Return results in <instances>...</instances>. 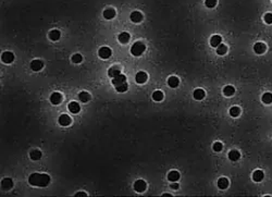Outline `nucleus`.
<instances>
[{
    "mask_svg": "<svg viewBox=\"0 0 272 197\" xmlns=\"http://www.w3.org/2000/svg\"><path fill=\"white\" fill-rule=\"evenodd\" d=\"M49 99H50V103H52V105H59V103L62 101L63 97H62V95L60 94V93L54 92V94H51V96H50Z\"/></svg>",
    "mask_w": 272,
    "mask_h": 197,
    "instance_id": "0eeeda50",
    "label": "nucleus"
},
{
    "mask_svg": "<svg viewBox=\"0 0 272 197\" xmlns=\"http://www.w3.org/2000/svg\"><path fill=\"white\" fill-rule=\"evenodd\" d=\"M75 196H76V197H80V196L86 197V196H87V194H86V193H83V192H81V193H77V194H75Z\"/></svg>",
    "mask_w": 272,
    "mask_h": 197,
    "instance_id": "4c0bfd02",
    "label": "nucleus"
},
{
    "mask_svg": "<svg viewBox=\"0 0 272 197\" xmlns=\"http://www.w3.org/2000/svg\"><path fill=\"white\" fill-rule=\"evenodd\" d=\"M229 159L232 161H237L241 158V154H239L237 150H231V152H229Z\"/></svg>",
    "mask_w": 272,
    "mask_h": 197,
    "instance_id": "393cba45",
    "label": "nucleus"
},
{
    "mask_svg": "<svg viewBox=\"0 0 272 197\" xmlns=\"http://www.w3.org/2000/svg\"><path fill=\"white\" fill-rule=\"evenodd\" d=\"M153 99L155 101H161L163 99V93L161 90H156L153 94Z\"/></svg>",
    "mask_w": 272,
    "mask_h": 197,
    "instance_id": "c85d7f7f",
    "label": "nucleus"
},
{
    "mask_svg": "<svg viewBox=\"0 0 272 197\" xmlns=\"http://www.w3.org/2000/svg\"><path fill=\"white\" fill-rule=\"evenodd\" d=\"M264 20L267 24H272V13H266L264 17Z\"/></svg>",
    "mask_w": 272,
    "mask_h": 197,
    "instance_id": "c9c22d12",
    "label": "nucleus"
},
{
    "mask_svg": "<svg viewBox=\"0 0 272 197\" xmlns=\"http://www.w3.org/2000/svg\"><path fill=\"white\" fill-rule=\"evenodd\" d=\"M180 84V80L176 78V76H170L169 80H168V85L172 88H175V87L179 86Z\"/></svg>",
    "mask_w": 272,
    "mask_h": 197,
    "instance_id": "a211bd4d",
    "label": "nucleus"
},
{
    "mask_svg": "<svg viewBox=\"0 0 272 197\" xmlns=\"http://www.w3.org/2000/svg\"><path fill=\"white\" fill-rule=\"evenodd\" d=\"M118 41H119L121 44H126V43H128V41H130V34L126 33V32H122V33L118 36Z\"/></svg>",
    "mask_w": 272,
    "mask_h": 197,
    "instance_id": "f3484780",
    "label": "nucleus"
},
{
    "mask_svg": "<svg viewBox=\"0 0 272 197\" xmlns=\"http://www.w3.org/2000/svg\"><path fill=\"white\" fill-rule=\"evenodd\" d=\"M145 50H146V46H145L144 43H142V41H136V43L133 44L132 48H131V54H132L133 56H135V57H139V56L143 54V52H144Z\"/></svg>",
    "mask_w": 272,
    "mask_h": 197,
    "instance_id": "f03ea898",
    "label": "nucleus"
},
{
    "mask_svg": "<svg viewBox=\"0 0 272 197\" xmlns=\"http://www.w3.org/2000/svg\"><path fill=\"white\" fill-rule=\"evenodd\" d=\"M120 74H121V70H120L119 66H111V68L108 70V75L112 78L120 75Z\"/></svg>",
    "mask_w": 272,
    "mask_h": 197,
    "instance_id": "2eb2a0df",
    "label": "nucleus"
},
{
    "mask_svg": "<svg viewBox=\"0 0 272 197\" xmlns=\"http://www.w3.org/2000/svg\"><path fill=\"white\" fill-rule=\"evenodd\" d=\"M60 37H61V33L59 32L58 29H52V31H50L49 33V38L51 39V41H59L60 39Z\"/></svg>",
    "mask_w": 272,
    "mask_h": 197,
    "instance_id": "aec40b11",
    "label": "nucleus"
},
{
    "mask_svg": "<svg viewBox=\"0 0 272 197\" xmlns=\"http://www.w3.org/2000/svg\"><path fill=\"white\" fill-rule=\"evenodd\" d=\"M234 93H235V88L233 86H231V85H227V86H225L223 88V94L225 95V96H227V97L233 96Z\"/></svg>",
    "mask_w": 272,
    "mask_h": 197,
    "instance_id": "bb28decb",
    "label": "nucleus"
},
{
    "mask_svg": "<svg viewBox=\"0 0 272 197\" xmlns=\"http://www.w3.org/2000/svg\"><path fill=\"white\" fill-rule=\"evenodd\" d=\"M29 183L33 186L46 187L50 183V177L46 173H32L29 177Z\"/></svg>",
    "mask_w": 272,
    "mask_h": 197,
    "instance_id": "f257e3e1",
    "label": "nucleus"
},
{
    "mask_svg": "<svg viewBox=\"0 0 272 197\" xmlns=\"http://www.w3.org/2000/svg\"><path fill=\"white\" fill-rule=\"evenodd\" d=\"M221 41H222L221 36H219V35H213L210 39V44L212 47H216V48H217V47L221 44Z\"/></svg>",
    "mask_w": 272,
    "mask_h": 197,
    "instance_id": "6ab92c4d",
    "label": "nucleus"
},
{
    "mask_svg": "<svg viewBox=\"0 0 272 197\" xmlns=\"http://www.w3.org/2000/svg\"><path fill=\"white\" fill-rule=\"evenodd\" d=\"M205 4L207 8H213L217 4V0H205Z\"/></svg>",
    "mask_w": 272,
    "mask_h": 197,
    "instance_id": "f704fd0d",
    "label": "nucleus"
},
{
    "mask_svg": "<svg viewBox=\"0 0 272 197\" xmlns=\"http://www.w3.org/2000/svg\"><path fill=\"white\" fill-rule=\"evenodd\" d=\"M262 101L264 103H272V94L271 93H264L262 96Z\"/></svg>",
    "mask_w": 272,
    "mask_h": 197,
    "instance_id": "473e14b6",
    "label": "nucleus"
},
{
    "mask_svg": "<svg viewBox=\"0 0 272 197\" xmlns=\"http://www.w3.org/2000/svg\"><path fill=\"white\" fill-rule=\"evenodd\" d=\"M230 115H231V117H233V118L239 117V115H241V109H239V107H232L231 109H230Z\"/></svg>",
    "mask_w": 272,
    "mask_h": 197,
    "instance_id": "2f4dec72",
    "label": "nucleus"
},
{
    "mask_svg": "<svg viewBox=\"0 0 272 197\" xmlns=\"http://www.w3.org/2000/svg\"><path fill=\"white\" fill-rule=\"evenodd\" d=\"M147 80H148V75H147V73L144 72V71H140V72H138V73L136 74L135 81L137 84H144V83L147 82Z\"/></svg>",
    "mask_w": 272,
    "mask_h": 197,
    "instance_id": "423d86ee",
    "label": "nucleus"
},
{
    "mask_svg": "<svg viewBox=\"0 0 272 197\" xmlns=\"http://www.w3.org/2000/svg\"><path fill=\"white\" fill-rule=\"evenodd\" d=\"M78 99H80L82 103H87V101H89V99H91V95L88 94L87 92H81V93L78 94Z\"/></svg>",
    "mask_w": 272,
    "mask_h": 197,
    "instance_id": "a878e982",
    "label": "nucleus"
},
{
    "mask_svg": "<svg viewBox=\"0 0 272 197\" xmlns=\"http://www.w3.org/2000/svg\"><path fill=\"white\" fill-rule=\"evenodd\" d=\"M71 122H72V120L68 115H61L59 117V124L62 126H68L71 124Z\"/></svg>",
    "mask_w": 272,
    "mask_h": 197,
    "instance_id": "6e6552de",
    "label": "nucleus"
},
{
    "mask_svg": "<svg viewBox=\"0 0 272 197\" xmlns=\"http://www.w3.org/2000/svg\"><path fill=\"white\" fill-rule=\"evenodd\" d=\"M171 189H179V184H177V183H172V184H171Z\"/></svg>",
    "mask_w": 272,
    "mask_h": 197,
    "instance_id": "58836bf2",
    "label": "nucleus"
},
{
    "mask_svg": "<svg viewBox=\"0 0 272 197\" xmlns=\"http://www.w3.org/2000/svg\"><path fill=\"white\" fill-rule=\"evenodd\" d=\"M266 49H267V47H266V45H264V43H257V44H255V46H254V50H255L256 54H264V51H266Z\"/></svg>",
    "mask_w": 272,
    "mask_h": 197,
    "instance_id": "4468645a",
    "label": "nucleus"
},
{
    "mask_svg": "<svg viewBox=\"0 0 272 197\" xmlns=\"http://www.w3.org/2000/svg\"><path fill=\"white\" fill-rule=\"evenodd\" d=\"M168 179L171 182H176L180 179V173L177 171H170L169 174H168Z\"/></svg>",
    "mask_w": 272,
    "mask_h": 197,
    "instance_id": "cd10ccee",
    "label": "nucleus"
},
{
    "mask_svg": "<svg viewBox=\"0 0 272 197\" xmlns=\"http://www.w3.org/2000/svg\"><path fill=\"white\" fill-rule=\"evenodd\" d=\"M131 20L134 22V23H139L143 21V14L139 12V11H134V12L131 14Z\"/></svg>",
    "mask_w": 272,
    "mask_h": 197,
    "instance_id": "dca6fc26",
    "label": "nucleus"
},
{
    "mask_svg": "<svg viewBox=\"0 0 272 197\" xmlns=\"http://www.w3.org/2000/svg\"><path fill=\"white\" fill-rule=\"evenodd\" d=\"M1 61L3 63H7V64L12 63L14 61V54L11 51H4L3 54H1Z\"/></svg>",
    "mask_w": 272,
    "mask_h": 197,
    "instance_id": "7ed1b4c3",
    "label": "nucleus"
},
{
    "mask_svg": "<svg viewBox=\"0 0 272 197\" xmlns=\"http://www.w3.org/2000/svg\"><path fill=\"white\" fill-rule=\"evenodd\" d=\"M222 148H223V146L220 142H217V143L213 144V150L214 152H221V150H222Z\"/></svg>",
    "mask_w": 272,
    "mask_h": 197,
    "instance_id": "e433bc0d",
    "label": "nucleus"
},
{
    "mask_svg": "<svg viewBox=\"0 0 272 197\" xmlns=\"http://www.w3.org/2000/svg\"><path fill=\"white\" fill-rule=\"evenodd\" d=\"M44 68V62L41 60H33L31 62V69L33 71H40Z\"/></svg>",
    "mask_w": 272,
    "mask_h": 197,
    "instance_id": "1a4fd4ad",
    "label": "nucleus"
},
{
    "mask_svg": "<svg viewBox=\"0 0 272 197\" xmlns=\"http://www.w3.org/2000/svg\"><path fill=\"white\" fill-rule=\"evenodd\" d=\"M12 186H13V182L11 179L6 177V179H3V180L1 181V187H2L4 191H9Z\"/></svg>",
    "mask_w": 272,
    "mask_h": 197,
    "instance_id": "f8f14e48",
    "label": "nucleus"
},
{
    "mask_svg": "<svg viewBox=\"0 0 272 197\" xmlns=\"http://www.w3.org/2000/svg\"><path fill=\"white\" fill-rule=\"evenodd\" d=\"M98 54L101 59H108V58L111 57L112 50L110 49L109 47H101V48L98 50Z\"/></svg>",
    "mask_w": 272,
    "mask_h": 197,
    "instance_id": "20e7f679",
    "label": "nucleus"
},
{
    "mask_svg": "<svg viewBox=\"0 0 272 197\" xmlns=\"http://www.w3.org/2000/svg\"><path fill=\"white\" fill-rule=\"evenodd\" d=\"M125 82H126V76L123 75V74H120V75L112 78V84H113L114 86L121 85V84H123V83H125Z\"/></svg>",
    "mask_w": 272,
    "mask_h": 197,
    "instance_id": "9d476101",
    "label": "nucleus"
},
{
    "mask_svg": "<svg viewBox=\"0 0 272 197\" xmlns=\"http://www.w3.org/2000/svg\"><path fill=\"white\" fill-rule=\"evenodd\" d=\"M68 108H69V111L72 112V113H78L80 110H81V106H80V103H76V101L70 103L69 106H68Z\"/></svg>",
    "mask_w": 272,
    "mask_h": 197,
    "instance_id": "9b49d317",
    "label": "nucleus"
},
{
    "mask_svg": "<svg viewBox=\"0 0 272 197\" xmlns=\"http://www.w3.org/2000/svg\"><path fill=\"white\" fill-rule=\"evenodd\" d=\"M264 174L261 170H256L255 172H254V174H252V179H254V181H256V182H261V181L264 180Z\"/></svg>",
    "mask_w": 272,
    "mask_h": 197,
    "instance_id": "412c9836",
    "label": "nucleus"
},
{
    "mask_svg": "<svg viewBox=\"0 0 272 197\" xmlns=\"http://www.w3.org/2000/svg\"><path fill=\"white\" fill-rule=\"evenodd\" d=\"M116 17V10L114 9H106L105 11H103V17L106 19V20H111V19H113V17Z\"/></svg>",
    "mask_w": 272,
    "mask_h": 197,
    "instance_id": "ddd939ff",
    "label": "nucleus"
},
{
    "mask_svg": "<svg viewBox=\"0 0 272 197\" xmlns=\"http://www.w3.org/2000/svg\"><path fill=\"white\" fill-rule=\"evenodd\" d=\"M205 96H206L205 90L200 89V88L194 90V98L196 99V100H202V99L205 98Z\"/></svg>",
    "mask_w": 272,
    "mask_h": 197,
    "instance_id": "4be33fe9",
    "label": "nucleus"
},
{
    "mask_svg": "<svg viewBox=\"0 0 272 197\" xmlns=\"http://www.w3.org/2000/svg\"><path fill=\"white\" fill-rule=\"evenodd\" d=\"M41 152L40 150H38V149H34V150H32L31 152V154H29V157H31V159L32 160H39L41 158Z\"/></svg>",
    "mask_w": 272,
    "mask_h": 197,
    "instance_id": "b1692460",
    "label": "nucleus"
},
{
    "mask_svg": "<svg viewBox=\"0 0 272 197\" xmlns=\"http://www.w3.org/2000/svg\"><path fill=\"white\" fill-rule=\"evenodd\" d=\"M218 186H219V189H227V186H229V180H227V177H220L218 181Z\"/></svg>",
    "mask_w": 272,
    "mask_h": 197,
    "instance_id": "5701e85b",
    "label": "nucleus"
},
{
    "mask_svg": "<svg viewBox=\"0 0 272 197\" xmlns=\"http://www.w3.org/2000/svg\"><path fill=\"white\" fill-rule=\"evenodd\" d=\"M146 187H147V185H146V182L144 180H137L134 183V189H135L136 192H138V193L145 192Z\"/></svg>",
    "mask_w": 272,
    "mask_h": 197,
    "instance_id": "39448f33",
    "label": "nucleus"
},
{
    "mask_svg": "<svg viewBox=\"0 0 272 197\" xmlns=\"http://www.w3.org/2000/svg\"><path fill=\"white\" fill-rule=\"evenodd\" d=\"M82 60H83V57L80 54H75L72 56V61L74 62V63H81Z\"/></svg>",
    "mask_w": 272,
    "mask_h": 197,
    "instance_id": "72a5a7b5",
    "label": "nucleus"
},
{
    "mask_svg": "<svg viewBox=\"0 0 272 197\" xmlns=\"http://www.w3.org/2000/svg\"><path fill=\"white\" fill-rule=\"evenodd\" d=\"M128 89V85L126 82L123 83V84H121V85L116 86V90L118 93H124V92H126Z\"/></svg>",
    "mask_w": 272,
    "mask_h": 197,
    "instance_id": "7c9ffc66",
    "label": "nucleus"
},
{
    "mask_svg": "<svg viewBox=\"0 0 272 197\" xmlns=\"http://www.w3.org/2000/svg\"><path fill=\"white\" fill-rule=\"evenodd\" d=\"M227 52V47L225 45L220 44V45L217 47V54H220V56H223V54H225Z\"/></svg>",
    "mask_w": 272,
    "mask_h": 197,
    "instance_id": "c756f323",
    "label": "nucleus"
}]
</instances>
